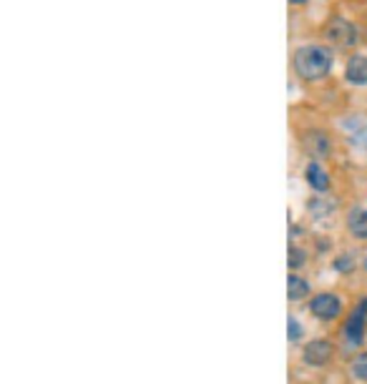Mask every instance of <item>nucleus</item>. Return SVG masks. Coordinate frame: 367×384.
<instances>
[{
    "label": "nucleus",
    "instance_id": "nucleus-1",
    "mask_svg": "<svg viewBox=\"0 0 367 384\" xmlns=\"http://www.w3.org/2000/svg\"><path fill=\"white\" fill-rule=\"evenodd\" d=\"M292 65L299 78L304 80H319L325 78L332 68V53L322 46H302L294 50Z\"/></svg>",
    "mask_w": 367,
    "mask_h": 384
},
{
    "label": "nucleus",
    "instance_id": "nucleus-2",
    "mask_svg": "<svg viewBox=\"0 0 367 384\" xmlns=\"http://www.w3.org/2000/svg\"><path fill=\"white\" fill-rule=\"evenodd\" d=\"M325 38L332 46H337V48H352L360 41V31L350 21H345V18H335V21L327 23Z\"/></svg>",
    "mask_w": 367,
    "mask_h": 384
},
{
    "label": "nucleus",
    "instance_id": "nucleus-3",
    "mask_svg": "<svg viewBox=\"0 0 367 384\" xmlns=\"http://www.w3.org/2000/svg\"><path fill=\"white\" fill-rule=\"evenodd\" d=\"M365 319H367V297L352 309V314L347 316V321H345V339L350 347L362 344V336H365Z\"/></svg>",
    "mask_w": 367,
    "mask_h": 384
},
{
    "label": "nucleus",
    "instance_id": "nucleus-4",
    "mask_svg": "<svg viewBox=\"0 0 367 384\" xmlns=\"http://www.w3.org/2000/svg\"><path fill=\"white\" fill-rule=\"evenodd\" d=\"M309 309H312V314L317 316V319H335L337 314H340L342 304L340 299L335 297V294H319V297L312 299V304H309Z\"/></svg>",
    "mask_w": 367,
    "mask_h": 384
},
{
    "label": "nucleus",
    "instance_id": "nucleus-5",
    "mask_svg": "<svg viewBox=\"0 0 367 384\" xmlns=\"http://www.w3.org/2000/svg\"><path fill=\"white\" fill-rule=\"evenodd\" d=\"M335 354V347H332L330 341L325 339H317V341H309L307 347H304V362L312 364V367H322L327 364Z\"/></svg>",
    "mask_w": 367,
    "mask_h": 384
},
{
    "label": "nucleus",
    "instance_id": "nucleus-6",
    "mask_svg": "<svg viewBox=\"0 0 367 384\" xmlns=\"http://www.w3.org/2000/svg\"><path fill=\"white\" fill-rule=\"evenodd\" d=\"M345 78L352 85H365L367 83V58L365 55H352L350 63L345 68Z\"/></svg>",
    "mask_w": 367,
    "mask_h": 384
},
{
    "label": "nucleus",
    "instance_id": "nucleus-7",
    "mask_svg": "<svg viewBox=\"0 0 367 384\" xmlns=\"http://www.w3.org/2000/svg\"><path fill=\"white\" fill-rule=\"evenodd\" d=\"M307 181H309V186H312L314 191H327V186H330L327 171L322 169L319 164H309L307 166Z\"/></svg>",
    "mask_w": 367,
    "mask_h": 384
},
{
    "label": "nucleus",
    "instance_id": "nucleus-8",
    "mask_svg": "<svg viewBox=\"0 0 367 384\" xmlns=\"http://www.w3.org/2000/svg\"><path fill=\"white\" fill-rule=\"evenodd\" d=\"M304 149H307L312 156H325L327 151H330V144H327L325 134H317V131H312V134L304 136Z\"/></svg>",
    "mask_w": 367,
    "mask_h": 384
},
{
    "label": "nucleus",
    "instance_id": "nucleus-9",
    "mask_svg": "<svg viewBox=\"0 0 367 384\" xmlns=\"http://www.w3.org/2000/svg\"><path fill=\"white\" fill-rule=\"evenodd\" d=\"M309 294V284L304 282L302 277H297V274H289L287 279V297L292 299V302H299V299H304Z\"/></svg>",
    "mask_w": 367,
    "mask_h": 384
},
{
    "label": "nucleus",
    "instance_id": "nucleus-10",
    "mask_svg": "<svg viewBox=\"0 0 367 384\" xmlns=\"http://www.w3.org/2000/svg\"><path fill=\"white\" fill-rule=\"evenodd\" d=\"M350 231L357 236V239H365L367 236V211L355 208V211L350 213Z\"/></svg>",
    "mask_w": 367,
    "mask_h": 384
},
{
    "label": "nucleus",
    "instance_id": "nucleus-11",
    "mask_svg": "<svg viewBox=\"0 0 367 384\" xmlns=\"http://www.w3.org/2000/svg\"><path fill=\"white\" fill-rule=\"evenodd\" d=\"M352 377L360 379V382H367V352L360 354V357L352 362Z\"/></svg>",
    "mask_w": 367,
    "mask_h": 384
},
{
    "label": "nucleus",
    "instance_id": "nucleus-12",
    "mask_svg": "<svg viewBox=\"0 0 367 384\" xmlns=\"http://www.w3.org/2000/svg\"><path fill=\"white\" fill-rule=\"evenodd\" d=\"M299 336H302V326L294 316H289V341H299Z\"/></svg>",
    "mask_w": 367,
    "mask_h": 384
},
{
    "label": "nucleus",
    "instance_id": "nucleus-13",
    "mask_svg": "<svg viewBox=\"0 0 367 384\" xmlns=\"http://www.w3.org/2000/svg\"><path fill=\"white\" fill-rule=\"evenodd\" d=\"M304 264V254L299 249H289V267L292 269H297V267H302Z\"/></svg>",
    "mask_w": 367,
    "mask_h": 384
},
{
    "label": "nucleus",
    "instance_id": "nucleus-14",
    "mask_svg": "<svg viewBox=\"0 0 367 384\" xmlns=\"http://www.w3.org/2000/svg\"><path fill=\"white\" fill-rule=\"evenodd\" d=\"M335 267H337V269H350V267H352V262H350V259H345V262H342V259H340V262H337Z\"/></svg>",
    "mask_w": 367,
    "mask_h": 384
},
{
    "label": "nucleus",
    "instance_id": "nucleus-15",
    "mask_svg": "<svg viewBox=\"0 0 367 384\" xmlns=\"http://www.w3.org/2000/svg\"><path fill=\"white\" fill-rule=\"evenodd\" d=\"M292 3H294V6H299V3H307V0H292Z\"/></svg>",
    "mask_w": 367,
    "mask_h": 384
},
{
    "label": "nucleus",
    "instance_id": "nucleus-16",
    "mask_svg": "<svg viewBox=\"0 0 367 384\" xmlns=\"http://www.w3.org/2000/svg\"><path fill=\"white\" fill-rule=\"evenodd\" d=\"M365 269H367V256H365Z\"/></svg>",
    "mask_w": 367,
    "mask_h": 384
}]
</instances>
